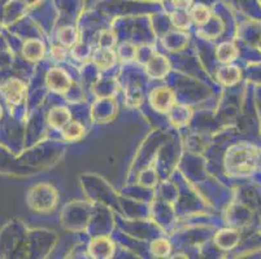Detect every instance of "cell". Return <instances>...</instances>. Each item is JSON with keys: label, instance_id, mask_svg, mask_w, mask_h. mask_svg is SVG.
I'll return each instance as SVG.
<instances>
[{"label": "cell", "instance_id": "cell-1", "mask_svg": "<svg viewBox=\"0 0 261 259\" xmlns=\"http://www.w3.org/2000/svg\"><path fill=\"white\" fill-rule=\"evenodd\" d=\"M261 156L252 146H238L230 149L226 157V170L237 177H248L257 170Z\"/></svg>", "mask_w": 261, "mask_h": 259}, {"label": "cell", "instance_id": "cell-2", "mask_svg": "<svg viewBox=\"0 0 261 259\" xmlns=\"http://www.w3.org/2000/svg\"><path fill=\"white\" fill-rule=\"evenodd\" d=\"M149 103L159 113H169L175 104L174 92L168 87H158L149 95Z\"/></svg>", "mask_w": 261, "mask_h": 259}, {"label": "cell", "instance_id": "cell-3", "mask_svg": "<svg viewBox=\"0 0 261 259\" xmlns=\"http://www.w3.org/2000/svg\"><path fill=\"white\" fill-rule=\"evenodd\" d=\"M47 85L56 94H65L72 87V79L65 70L59 68L51 69L47 74Z\"/></svg>", "mask_w": 261, "mask_h": 259}, {"label": "cell", "instance_id": "cell-4", "mask_svg": "<svg viewBox=\"0 0 261 259\" xmlns=\"http://www.w3.org/2000/svg\"><path fill=\"white\" fill-rule=\"evenodd\" d=\"M2 92H3L4 99L12 105H17L23 100L26 94V85L20 79L12 78L8 79L2 85Z\"/></svg>", "mask_w": 261, "mask_h": 259}, {"label": "cell", "instance_id": "cell-5", "mask_svg": "<svg viewBox=\"0 0 261 259\" xmlns=\"http://www.w3.org/2000/svg\"><path fill=\"white\" fill-rule=\"evenodd\" d=\"M217 78L222 84L232 85L237 84V83L241 80L242 73L241 70H239L238 66L227 64L226 66H222V68L217 71Z\"/></svg>", "mask_w": 261, "mask_h": 259}, {"label": "cell", "instance_id": "cell-6", "mask_svg": "<svg viewBox=\"0 0 261 259\" xmlns=\"http://www.w3.org/2000/svg\"><path fill=\"white\" fill-rule=\"evenodd\" d=\"M70 122V113L66 108L58 106V108L52 109L48 114V123L51 127L63 130L68 123Z\"/></svg>", "mask_w": 261, "mask_h": 259}, {"label": "cell", "instance_id": "cell-7", "mask_svg": "<svg viewBox=\"0 0 261 259\" xmlns=\"http://www.w3.org/2000/svg\"><path fill=\"white\" fill-rule=\"evenodd\" d=\"M90 251H91V255L96 256V258H108L112 255L113 245L112 242L106 237H99L91 242Z\"/></svg>", "mask_w": 261, "mask_h": 259}, {"label": "cell", "instance_id": "cell-8", "mask_svg": "<svg viewBox=\"0 0 261 259\" xmlns=\"http://www.w3.org/2000/svg\"><path fill=\"white\" fill-rule=\"evenodd\" d=\"M238 48H237L236 44L232 43H222L221 46L217 48L216 52V56H217V60L222 64H231L232 61L237 60L238 57Z\"/></svg>", "mask_w": 261, "mask_h": 259}, {"label": "cell", "instance_id": "cell-9", "mask_svg": "<svg viewBox=\"0 0 261 259\" xmlns=\"http://www.w3.org/2000/svg\"><path fill=\"white\" fill-rule=\"evenodd\" d=\"M22 54L30 61L40 60L44 54V46L39 40H29L23 44Z\"/></svg>", "mask_w": 261, "mask_h": 259}, {"label": "cell", "instance_id": "cell-10", "mask_svg": "<svg viewBox=\"0 0 261 259\" xmlns=\"http://www.w3.org/2000/svg\"><path fill=\"white\" fill-rule=\"evenodd\" d=\"M85 136V127L80 122L70 121L63 128V137L66 141H80Z\"/></svg>", "mask_w": 261, "mask_h": 259}, {"label": "cell", "instance_id": "cell-11", "mask_svg": "<svg viewBox=\"0 0 261 259\" xmlns=\"http://www.w3.org/2000/svg\"><path fill=\"white\" fill-rule=\"evenodd\" d=\"M238 234L232 229H225L217 235V245L222 249H231L237 245L238 241Z\"/></svg>", "mask_w": 261, "mask_h": 259}, {"label": "cell", "instance_id": "cell-12", "mask_svg": "<svg viewBox=\"0 0 261 259\" xmlns=\"http://www.w3.org/2000/svg\"><path fill=\"white\" fill-rule=\"evenodd\" d=\"M113 57L115 56H113V53L111 52V49L104 48L103 47V49H100V51L96 53V56H95V63L98 64L101 69L109 68V66L113 64V61H115Z\"/></svg>", "mask_w": 261, "mask_h": 259}, {"label": "cell", "instance_id": "cell-13", "mask_svg": "<svg viewBox=\"0 0 261 259\" xmlns=\"http://www.w3.org/2000/svg\"><path fill=\"white\" fill-rule=\"evenodd\" d=\"M151 251L155 256H167L170 253V244L169 241L163 239H159L152 242L151 245Z\"/></svg>", "mask_w": 261, "mask_h": 259}, {"label": "cell", "instance_id": "cell-14", "mask_svg": "<svg viewBox=\"0 0 261 259\" xmlns=\"http://www.w3.org/2000/svg\"><path fill=\"white\" fill-rule=\"evenodd\" d=\"M190 17L198 25H204L210 20V11L205 7H195L190 13Z\"/></svg>", "mask_w": 261, "mask_h": 259}, {"label": "cell", "instance_id": "cell-15", "mask_svg": "<svg viewBox=\"0 0 261 259\" xmlns=\"http://www.w3.org/2000/svg\"><path fill=\"white\" fill-rule=\"evenodd\" d=\"M59 39H60L61 44H64V46H70V44H73L75 42L77 37H74V32H73L72 28L66 27L64 30H61Z\"/></svg>", "mask_w": 261, "mask_h": 259}, {"label": "cell", "instance_id": "cell-16", "mask_svg": "<svg viewBox=\"0 0 261 259\" xmlns=\"http://www.w3.org/2000/svg\"><path fill=\"white\" fill-rule=\"evenodd\" d=\"M173 3L177 8L179 9H187L191 4V0H173Z\"/></svg>", "mask_w": 261, "mask_h": 259}, {"label": "cell", "instance_id": "cell-17", "mask_svg": "<svg viewBox=\"0 0 261 259\" xmlns=\"http://www.w3.org/2000/svg\"><path fill=\"white\" fill-rule=\"evenodd\" d=\"M54 54L56 57H58V59H63V57L65 56V49H64L61 46L55 47V48H54Z\"/></svg>", "mask_w": 261, "mask_h": 259}, {"label": "cell", "instance_id": "cell-18", "mask_svg": "<svg viewBox=\"0 0 261 259\" xmlns=\"http://www.w3.org/2000/svg\"><path fill=\"white\" fill-rule=\"evenodd\" d=\"M2 114H3V111H2V106H0V118H2Z\"/></svg>", "mask_w": 261, "mask_h": 259}, {"label": "cell", "instance_id": "cell-19", "mask_svg": "<svg viewBox=\"0 0 261 259\" xmlns=\"http://www.w3.org/2000/svg\"><path fill=\"white\" fill-rule=\"evenodd\" d=\"M260 165H261V161H260Z\"/></svg>", "mask_w": 261, "mask_h": 259}]
</instances>
